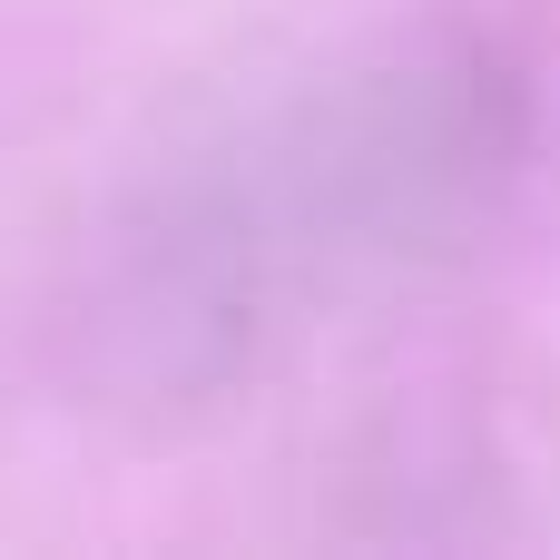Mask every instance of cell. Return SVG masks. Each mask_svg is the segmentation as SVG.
<instances>
[{
    "instance_id": "1",
    "label": "cell",
    "mask_w": 560,
    "mask_h": 560,
    "mask_svg": "<svg viewBox=\"0 0 560 560\" xmlns=\"http://www.w3.org/2000/svg\"><path fill=\"white\" fill-rule=\"evenodd\" d=\"M502 148V79L482 59H364L158 187L118 246L108 325L148 384H226L315 295H345L472 217Z\"/></svg>"
}]
</instances>
